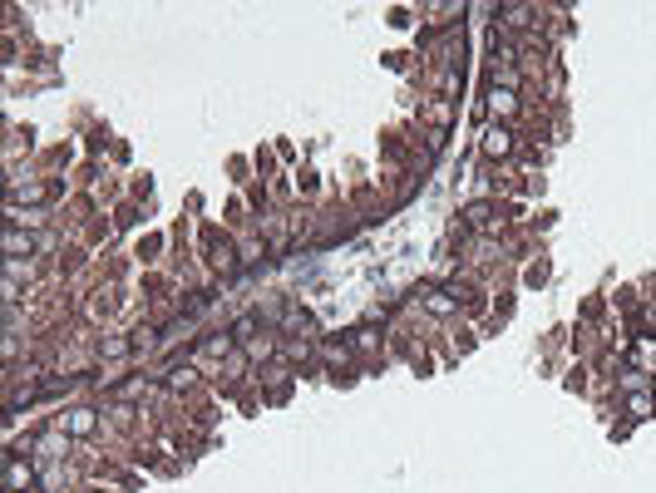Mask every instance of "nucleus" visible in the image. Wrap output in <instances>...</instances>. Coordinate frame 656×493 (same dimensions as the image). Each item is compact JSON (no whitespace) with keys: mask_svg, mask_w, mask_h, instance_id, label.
<instances>
[{"mask_svg":"<svg viewBox=\"0 0 656 493\" xmlns=\"http://www.w3.org/2000/svg\"><path fill=\"white\" fill-rule=\"evenodd\" d=\"M420 301H425L435 316H454V311H459V301H449L444 291H420Z\"/></svg>","mask_w":656,"mask_h":493,"instance_id":"obj_3","label":"nucleus"},{"mask_svg":"<svg viewBox=\"0 0 656 493\" xmlns=\"http://www.w3.org/2000/svg\"><path fill=\"white\" fill-rule=\"evenodd\" d=\"M483 153H489V158H508V153H513V134H508V124H494L489 134H483Z\"/></svg>","mask_w":656,"mask_h":493,"instance_id":"obj_1","label":"nucleus"},{"mask_svg":"<svg viewBox=\"0 0 656 493\" xmlns=\"http://www.w3.org/2000/svg\"><path fill=\"white\" fill-rule=\"evenodd\" d=\"M104 360H119V356H128L134 350V335H99V345H94Z\"/></svg>","mask_w":656,"mask_h":493,"instance_id":"obj_2","label":"nucleus"},{"mask_svg":"<svg viewBox=\"0 0 656 493\" xmlns=\"http://www.w3.org/2000/svg\"><path fill=\"white\" fill-rule=\"evenodd\" d=\"M5 252H11V257H20V252H25V257H30V252H35V242H30V237H20V232H5Z\"/></svg>","mask_w":656,"mask_h":493,"instance_id":"obj_5","label":"nucleus"},{"mask_svg":"<svg viewBox=\"0 0 656 493\" xmlns=\"http://www.w3.org/2000/svg\"><path fill=\"white\" fill-rule=\"evenodd\" d=\"M489 104H494L498 119H513L518 114V94H508V89H494V94H489Z\"/></svg>","mask_w":656,"mask_h":493,"instance_id":"obj_4","label":"nucleus"}]
</instances>
